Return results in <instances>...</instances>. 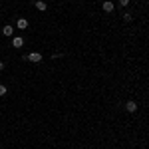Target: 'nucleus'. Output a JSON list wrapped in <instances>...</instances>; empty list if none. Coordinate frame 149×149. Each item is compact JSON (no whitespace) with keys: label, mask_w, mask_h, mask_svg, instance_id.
I'll use <instances>...</instances> for the list:
<instances>
[{"label":"nucleus","mask_w":149,"mask_h":149,"mask_svg":"<svg viewBox=\"0 0 149 149\" xmlns=\"http://www.w3.org/2000/svg\"><path fill=\"white\" fill-rule=\"evenodd\" d=\"M12 46L16 48V50H20V48L24 46V38L22 36H14V38H12Z\"/></svg>","instance_id":"nucleus-3"},{"label":"nucleus","mask_w":149,"mask_h":149,"mask_svg":"<svg viewBox=\"0 0 149 149\" xmlns=\"http://www.w3.org/2000/svg\"><path fill=\"white\" fill-rule=\"evenodd\" d=\"M127 4H129V0H119V6L121 8H127Z\"/></svg>","instance_id":"nucleus-10"},{"label":"nucleus","mask_w":149,"mask_h":149,"mask_svg":"<svg viewBox=\"0 0 149 149\" xmlns=\"http://www.w3.org/2000/svg\"><path fill=\"white\" fill-rule=\"evenodd\" d=\"M24 60H28L32 64H38V62H42V54L40 52H30L28 56H24Z\"/></svg>","instance_id":"nucleus-1"},{"label":"nucleus","mask_w":149,"mask_h":149,"mask_svg":"<svg viewBox=\"0 0 149 149\" xmlns=\"http://www.w3.org/2000/svg\"><path fill=\"white\" fill-rule=\"evenodd\" d=\"M16 26H18V28H20V30H26V28H28V26H30V24H28V20H26V18H20V20H18V22H16Z\"/></svg>","instance_id":"nucleus-7"},{"label":"nucleus","mask_w":149,"mask_h":149,"mask_svg":"<svg viewBox=\"0 0 149 149\" xmlns=\"http://www.w3.org/2000/svg\"><path fill=\"white\" fill-rule=\"evenodd\" d=\"M34 6H36V10H40V12H46L48 10V4L44 2V0H36Z\"/></svg>","instance_id":"nucleus-5"},{"label":"nucleus","mask_w":149,"mask_h":149,"mask_svg":"<svg viewBox=\"0 0 149 149\" xmlns=\"http://www.w3.org/2000/svg\"><path fill=\"white\" fill-rule=\"evenodd\" d=\"M125 111H127V113H135V111H137V103L133 102V100L125 102Z\"/></svg>","instance_id":"nucleus-2"},{"label":"nucleus","mask_w":149,"mask_h":149,"mask_svg":"<svg viewBox=\"0 0 149 149\" xmlns=\"http://www.w3.org/2000/svg\"><path fill=\"white\" fill-rule=\"evenodd\" d=\"M6 93H8V88H6L4 84H0V97H2V95H6Z\"/></svg>","instance_id":"nucleus-8"},{"label":"nucleus","mask_w":149,"mask_h":149,"mask_svg":"<svg viewBox=\"0 0 149 149\" xmlns=\"http://www.w3.org/2000/svg\"><path fill=\"white\" fill-rule=\"evenodd\" d=\"M102 8H103V12H113L115 10V4L111 2V0H105L102 4Z\"/></svg>","instance_id":"nucleus-4"},{"label":"nucleus","mask_w":149,"mask_h":149,"mask_svg":"<svg viewBox=\"0 0 149 149\" xmlns=\"http://www.w3.org/2000/svg\"><path fill=\"white\" fill-rule=\"evenodd\" d=\"M123 20H125V22H131V20H133V16H131L129 12H123Z\"/></svg>","instance_id":"nucleus-9"},{"label":"nucleus","mask_w":149,"mask_h":149,"mask_svg":"<svg viewBox=\"0 0 149 149\" xmlns=\"http://www.w3.org/2000/svg\"><path fill=\"white\" fill-rule=\"evenodd\" d=\"M4 68H6V66H4V62H0V72H2Z\"/></svg>","instance_id":"nucleus-11"},{"label":"nucleus","mask_w":149,"mask_h":149,"mask_svg":"<svg viewBox=\"0 0 149 149\" xmlns=\"http://www.w3.org/2000/svg\"><path fill=\"white\" fill-rule=\"evenodd\" d=\"M2 34H4V36H12V34H14V26H10V24H6V26L2 28Z\"/></svg>","instance_id":"nucleus-6"}]
</instances>
